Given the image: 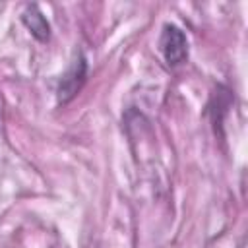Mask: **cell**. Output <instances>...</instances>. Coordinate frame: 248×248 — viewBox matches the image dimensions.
I'll return each mask as SVG.
<instances>
[{
  "instance_id": "obj_1",
  "label": "cell",
  "mask_w": 248,
  "mask_h": 248,
  "mask_svg": "<svg viewBox=\"0 0 248 248\" xmlns=\"http://www.w3.org/2000/svg\"><path fill=\"white\" fill-rule=\"evenodd\" d=\"M159 48L169 66H180L188 58V39L184 31L172 23H165L159 39Z\"/></svg>"
},
{
  "instance_id": "obj_2",
  "label": "cell",
  "mask_w": 248,
  "mask_h": 248,
  "mask_svg": "<svg viewBox=\"0 0 248 248\" xmlns=\"http://www.w3.org/2000/svg\"><path fill=\"white\" fill-rule=\"evenodd\" d=\"M85 79H87V60H85V56L79 52V54L72 60L70 68L66 70V74H64V76L60 78V81H58V89H56L58 105H68V103L81 91Z\"/></svg>"
},
{
  "instance_id": "obj_3",
  "label": "cell",
  "mask_w": 248,
  "mask_h": 248,
  "mask_svg": "<svg viewBox=\"0 0 248 248\" xmlns=\"http://www.w3.org/2000/svg\"><path fill=\"white\" fill-rule=\"evenodd\" d=\"M21 23L27 27V31L41 43H46L50 39V23L48 19L41 14L39 6L29 4L23 12H21Z\"/></svg>"
}]
</instances>
